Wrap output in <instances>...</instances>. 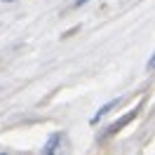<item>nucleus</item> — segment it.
I'll return each mask as SVG.
<instances>
[{
    "instance_id": "f257e3e1",
    "label": "nucleus",
    "mask_w": 155,
    "mask_h": 155,
    "mask_svg": "<svg viewBox=\"0 0 155 155\" xmlns=\"http://www.w3.org/2000/svg\"><path fill=\"white\" fill-rule=\"evenodd\" d=\"M117 101H120V99H113L110 104H106V106H101V108H99V110H97V115L92 117V122H99V120H101V117L106 115V113H108V110H110V108H115V106H117Z\"/></svg>"
},
{
    "instance_id": "f03ea898",
    "label": "nucleus",
    "mask_w": 155,
    "mask_h": 155,
    "mask_svg": "<svg viewBox=\"0 0 155 155\" xmlns=\"http://www.w3.org/2000/svg\"><path fill=\"white\" fill-rule=\"evenodd\" d=\"M59 139H61V134H54V136H52V139L47 141V143H45V148H42V150H45V153H52V150H57Z\"/></svg>"
},
{
    "instance_id": "7ed1b4c3",
    "label": "nucleus",
    "mask_w": 155,
    "mask_h": 155,
    "mask_svg": "<svg viewBox=\"0 0 155 155\" xmlns=\"http://www.w3.org/2000/svg\"><path fill=\"white\" fill-rule=\"evenodd\" d=\"M134 113H136V110H132V113H129V115L125 117V122H129V117L134 115ZM120 127H122V122H117V125H113V127H110V129H108V134H115V132H117V129H120Z\"/></svg>"
},
{
    "instance_id": "20e7f679",
    "label": "nucleus",
    "mask_w": 155,
    "mask_h": 155,
    "mask_svg": "<svg viewBox=\"0 0 155 155\" xmlns=\"http://www.w3.org/2000/svg\"><path fill=\"white\" fill-rule=\"evenodd\" d=\"M148 68H155V54L150 57V61H148Z\"/></svg>"
},
{
    "instance_id": "39448f33",
    "label": "nucleus",
    "mask_w": 155,
    "mask_h": 155,
    "mask_svg": "<svg viewBox=\"0 0 155 155\" xmlns=\"http://www.w3.org/2000/svg\"><path fill=\"white\" fill-rule=\"evenodd\" d=\"M82 2H87V0H75V7H80V5H82Z\"/></svg>"
}]
</instances>
